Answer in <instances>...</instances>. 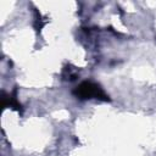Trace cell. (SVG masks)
I'll return each mask as SVG.
<instances>
[{"mask_svg":"<svg viewBox=\"0 0 156 156\" xmlns=\"http://www.w3.org/2000/svg\"><path fill=\"white\" fill-rule=\"evenodd\" d=\"M73 94L79 99H100L108 100V96L104 93L100 85L93 82H83L80 83L73 91Z\"/></svg>","mask_w":156,"mask_h":156,"instance_id":"obj_1","label":"cell"}]
</instances>
